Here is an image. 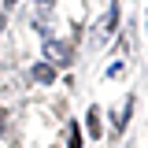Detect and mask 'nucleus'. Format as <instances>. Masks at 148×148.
I'll return each instance as SVG.
<instances>
[{
    "instance_id": "1",
    "label": "nucleus",
    "mask_w": 148,
    "mask_h": 148,
    "mask_svg": "<svg viewBox=\"0 0 148 148\" xmlns=\"http://www.w3.org/2000/svg\"><path fill=\"white\" fill-rule=\"evenodd\" d=\"M130 111H133V100H126V108H122V115H115V130H119V133L126 130V122H130Z\"/></svg>"
},
{
    "instance_id": "2",
    "label": "nucleus",
    "mask_w": 148,
    "mask_h": 148,
    "mask_svg": "<svg viewBox=\"0 0 148 148\" xmlns=\"http://www.w3.org/2000/svg\"><path fill=\"white\" fill-rule=\"evenodd\" d=\"M67 148H82V130H78V122H71V130H67Z\"/></svg>"
},
{
    "instance_id": "3",
    "label": "nucleus",
    "mask_w": 148,
    "mask_h": 148,
    "mask_svg": "<svg viewBox=\"0 0 148 148\" xmlns=\"http://www.w3.org/2000/svg\"><path fill=\"white\" fill-rule=\"evenodd\" d=\"M89 137H100V111L89 108Z\"/></svg>"
},
{
    "instance_id": "4",
    "label": "nucleus",
    "mask_w": 148,
    "mask_h": 148,
    "mask_svg": "<svg viewBox=\"0 0 148 148\" xmlns=\"http://www.w3.org/2000/svg\"><path fill=\"white\" fill-rule=\"evenodd\" d=\"M34 78H37V82H52L56 74H52V67H45V63H37V67H34Z\"/></svg>"
}]
</instances>
